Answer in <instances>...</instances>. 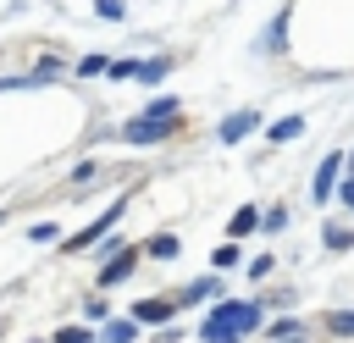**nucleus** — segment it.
Returning a JSON list of instances; mask_svg holds the SVG:
<instances>
[{"label":"nucleus","instance_id":"obj_1","mask_svg":"<svg viewBox=\"0 0 354 343\" xmlns=\"http://www.w3.org/2000/svg\"><path fill=\"white\" fill-rule=\"evenodd\" d=\"M260 326V304H249V299H221L216 310H210V321H199V337L205 343H238L243 332H254Z\"/></svg>","mask_w":354,"mask_h":343},{"label":"nucleus","instance_id":"obj_2","mask_svg":"<svg viewBox=\"0 0 354 343\" xmlns=\"http://www.w3.org/2000/svg\"><path fill=\"white\" fill-rule=\"evenodd\" d=\"M177 127H183V111H177V116H149V111H144V116H133V122L122 127V138H127V144H160V138H171Z\"/></svg>","mask_w":354,"mask_h":343},{"label":"nucleus","instance_id":"obj_3","mask_svg":"<svg viewBox=\"0 0 354 343\" xmlns=\"http://www.w3.org/2000/svg\"><path fill=\"white\" fill-rule=\"evenodd\" d=\"M337 177H343V155L332 149V155L315 166V188H310V199H315V205H326V199H332V188H337Z\"/></svg>","mask_w":354,"mask_h":343},{"label":"nucleus","instance_id":"obj_4","mask_svg":"<svg viewBox=\"0 0 354 343\" xmlns=\"http://www.w3.org/2000/svg\"><path fill=\"white\" fill-rule=\"evenodd\" d=\"M254 127H260V116H254V111H232V116L216 127V138H221V144H238V138H249Z\"/></svg>","mask_w":354,"mask_h":343},{"label":"nucleus","instance_id":"obj_5","mask_svg":"<svg viewBox=\"0 0 354 343\" xmlns=\"http://www.w3.org/2000/svg\"><path fill=\"white\" fill-rule=\"evenodd\" d=\"M122 205H127V199H116V205H111V210H105V216H100V221H94L88 232H77V238H66V249H88V243H100V238H105V232L116 227V216H122Z\"/></svg>","mask_w":354,"mask_h":343},{"label":"nucleus","instance_id":"obj_6","mask_svg":"<svg viewBox=\"0 0 354 343\" xmlns=\"http://www.w3.org/2000/svg\"><path fill=\"white\" fill-rule=\"evenodd\" d=\"M133 266H138V249H122L116 260H105L100 282H105V288H116V282H127V271H133Z\"/></svg>","mask_w":354,"mask_h":343},{"label":"nucleus","instance_id":"obj_7","mask_svg":"<svg viewBox=\"0 0 354 343\" xmlns=\"http://www.w3.org/2000/svg\"><path fill=\"white\" fill-rule=\"evenodd\" d=\"M171 310H177V299H138L133 304V321H149L155 326V321H171Z\"/></svg>","mask_w":354,"mask_h":343},{"label":"nucleus","instance_id":"obj_8","mask_svg":"<svg viewBox=\"0 0 354 343\" xmlns=\"http://www.w3.org/2000/svg\"><path fill=\"white\" fill-rule=\"evenodd\" d=\"M166 72H171V61H166V55H149V61H138V72H133V77H138V83H149V89H155V83H160V77H166Z\"/></svg>","mask_w":354,"mask_h":343},{"label":"nucleus","instance_id":"obj_9","mask_svg":"<svg viewBox=\"0 0 354 343\" xmlns=\"http://www.w3.org/2000/svg\"><path fill=\"white\" fill-rule=\"evenodd\" d=\"M216 293H221V282H216V277H199V282H188V288H183V299H177V304H199V299H216Z\"/></svg>","mask_w":354,"mask_h":343},{"label":"nucleus","instance_id":"obj_10","mask_svg":"<svg viewBox=\"0 0 354 343\" xmlns=\"http://www.w3.org/2000/svg\"><path fill=\"white\" fill-rule=\"evenodd\" d=\"M299 133H304V122H299V116H282V122H271V127H266V138H271V144H288V138H299Z\"/></svg>","mask_w":354,"mask_h":343},{"label":"nucleus","instance_id":"obj_11","mask_svg":"<svg viewBox=\"0 0 354 343\" xmlns=\"http://www.w3.org/2000/svg\"><path fill=\"white\" fill-rule=\"evenodd\" d=\"M254 227H260V210H249V205H243V210H238V216L227 221V232H232V243H238L243 232H254Z\"/></svg>","mask_w":354,"mask_h":343},{"label":"nucleus","instance_id":"obj_12","mask_svg":"<svg viewBox=\"0 0 354 343\" xmlns=\"http://www.w3.org/2000/svg\"><path fill=\"white\" fill-rule=\"evenodd\" d=\"M177 249H183V243H177L171 232H160V238H149V249H144V254H149V260H177Z\"/></svg>","mask_w":354,"mask_h":343},{"label":"nucleus","instance_id":"obj_13","mask_svg":"<svg viewBox=\"0 0 354 343\" xmlns=\"http://www.w3.org/2000/svg\"><path fill=\"white\" fill-rule=\"evenodd\" d=\"M138 337V321H111L105 326V343H133Z\"/></svg>","mask_w":354,"mask_h":343},{"label":"nucleus","instance_id":"obj_14","mask_svg":"<svg viewBox=\"0 0 354 343\" xmlns=\"http://www.w3.org/2000/svg\"><path fill=\"white\" fill-rule=\"evenodd\" d=\"M326 326H332L337 337H354V310H337V315H326Z\"/></svg>","mask_w":354,"mask_h":343},{"label":"nucleus","instance_id":"obj_15","mask_svg":"<svg viewBox=\"0 0 354 343\" xmlns=\"http://www.w3.org/2000/svg\"><path fill=\"white\" fill-rule=\"evenodd\" d=\"M144 111H149V116H177V111H183V105H177V100H171V94H160V100H149V105H144Z\"/></svg>","mask_w":354,"mask_h":343},{"label":"nucleus","instance_id":"obj_16","mask_svg":"<svg viewBox=\"0 0 354 343\" xmlns=\"http://www.w3.org/2000/svg\"><path fill=\"white\" fill-rule=\"evenodd\" d=\"M210 260H216V271H232V266H238V243H221Z\"/></svg>","mask_w":354,"mask_h":343},{"label":"nucleus","instance_id":"obj_17","mask_svg":"<svg viewBox=\"0 0 354 343\" xmlns=\"http://www.w3.org/2000/svg\"><path fill=\"white\" fill-rule=\"evenodd\" d=\"M94 11H100L105 22H122V17H127V6H122V0H94Z\"/></svg>","mask_w":354,"mask_h":343},{"label":"nucleus","instance_id":"obj_18","mask_svg":"<svg viewBox=\"0 0 354 343\" xmlns=\"http://www.w3.org/2000/svg\"><path fill=\"white\" fill-rule=\"evenodd\" d=\"M271 337H277V343H282V337H304V326H299V321H271Z\"/></svg>","mask_w":354,"mask_h":343},{"label":"nucleus","instance_id":"obj_19","mask_svg":"<svg viewBox=\"0 0 354 343\" xmlns=\"http://www.w3.org/2000/svg\"><path fill=\"white\" fill-rule=\"evenodd\" d=\"M77 72H83V77H100V72H105V55H83Z\"/></svg>","mask_w":354,"mask_h":343},{"label":"nucleus","instance_id":"obj_20","mask_svg":"<svg viewBox=\"0 0 354 343\" xmlns=\"http://www.w3.org/2000/svg\"><path fill=\"white\" fill-rule=\"evenodd\" d=\"M105 72L122 83V77H133V72H138V61H105Z\"/></svg>","mask_w":354,"mask_h":343},{"label":"nucleus","instance_id":"obj_21","mask_svg":"<svg viewBox=\"0 0 354 343\" xmlns=\"http://www.w3.org/2000/svg\"><path fill=\"white\" fill-rule=\"evenodd\" d=\"M326 243H332V249H348L354 232H348V227H326Z\"/></svg>","mask_w":354,"mask_h":343},{"label":"nucleus","instance_id":"obj_22","mask_svg":"<svg viewBox=\"0 0 354 343\" xmlns=\"http://www.w3.org/2000/svg\"><path fill=\"white\" fill-rule=\"evenodd\" d=\"M55 343H94V337H88V332H77V326H61V332H55Z\"/></svg>","mask_w":354,"mask_h":343},{"label":"nucleus","instance_id":"obj_23","mask_svg":"<svg viewBox=\"0 0 354 343\" xmlns=\"http://www.w3.org/2000/svg\"><path fill=\"white\" fill-rule=\"evenodd\" d=\"M337 194H343V205L354 210V177H348V183H337Z\"/></svg>","mask_w":354,"mask_h":343},{"label":"nucleus","instance_id":"obj_24","mask_svg":"<svg viewBox=\"0 0 354 343\" xmlns=\"http://www.w3.org/2000/svg\"><path fill=\"white\" fill-rule=\"evenodd\" d=\"M282 343H304V337H282Z\"/></svg>","mask_w":354,"mask_h":343}]
</instances>
